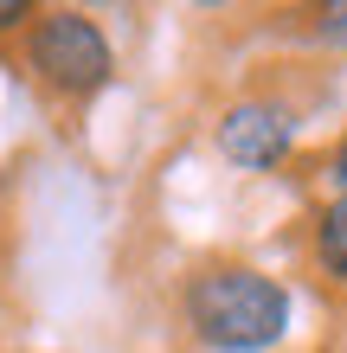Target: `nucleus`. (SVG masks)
Instances as JSON below:
<instances>
[{"instance_id":"nucleus-1","label":"nucleus","mask_w":347,"mask_h":353,"mask_svg":"<svg viewBox=\"0 0 347 353\" xmlns=\"http://www.w3.org/2000/svg\"><path fill=\"white\" fill-rule=\"evenodd\" d=\"M180 315L212 353H270L290 334V289L251 263H206L180 289Z\"/></svg>"},{"instance_id":"nucleus-2","label":"nucleus","mask_w":347,"mask_h":353,"mask_svg":"<svg viewBox=\"0 0 347 353\" xmlns=\"http://www.w3.org/2000/svg\"><path fill=\"white\" fill-rule=\"evenodd\" d=\"M26 65L39 77V90H52L65 103H90L97 90L110 84L116 52H110V32L97 26L90 13L52 7V13H39L26 26Z\"/></svg>"},{"instance_id":"nucleus-3","label":"nucleus","mask_w":347,"mask_h":353,"mask_svg":"<svg viewBox=\"0 0 347 353\" xmlns=\"http://www.w3.org/2000/svg\"><path fill=\"white\" fill-rule=\"evenodd\" d=\"M212 141H219V154H226L238 174H270L296 148V110L283 97H238L232 110L212 122Z\"/></svg>"},{"instance_id":"nucleus-4","label":"nucleus","mask_w":347,"mask_h":353,"mask_svg":"<svg viewBox=\"0 0 347 353\" xmlns=\"http://www.w3.org/2000/svg\"><path fill=\"white\" fill-rule=\"evenodd\" d=\"M315 270L335 289H347V193H335L315 212Z\"/></svg>"},{"instance_id":"nucleus-5","label":"nucleus","mask_w":347,"mask_h":353,"mask_svg":"<svg viewBox=\"0 0 347 353\" xmlns=\"http://www.w3.org/2000/svg\"><path fill=\"white\" fill-rule=\"evenodd\" d=\"M321 46H341L347 52V0H335V7H315V26H309Z\"/></svg>"},{"instance_id":"nucleus-6","label":"nucleus","mask_w":347,"mask_h":353,"mask_svg":"<svg viewBox=\"0 0 347 353\" xmlns=\"http://www.w3.org/2000/svg\"><path fill=\"white\" fill-rule=\"evenodd\" d=\"M39 7H26V0H0V32H13V26H32Z\"/></svg>"},{"instance_id":"nucleus-7","label":"nucleus","mask_w":347,"mask_h":353,"mask_svg":"<svg viewBox=\"0 0 347 353\" xmlns=\"http://www.w3.org/2000/svg\"><path fill=\"white\" fill-rule=\"evenodd\" d=\"M328 174H335V186L347 193V129H341V141H335V168H328Z\"/></svg>"}]
</instances>
